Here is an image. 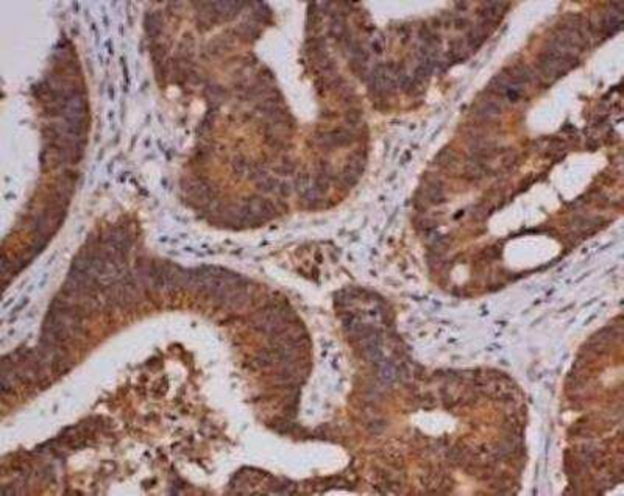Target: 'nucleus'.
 Here are the masks:
<instances>
[{"label": "nucleus", "mask_w": 624, "mask_h": 496, "mask_svg": "<svg viewBox=\"0 0 624 496\" xmlns=\"http://www.w3.org/2000/svg\"><path fill=\"white\" fill-rule=\"evenodd\" d=\"M353 142V133L350 130H345V128H337V130H332L328 133H323L322 136H318V144L322 147L326 149H334V147H345L350 146Z\"/></svg>", "instance_id": "obj_1"}, {"label": "nucleus", "mask_w": 624, "mask_h": 496, "mask_svg": "<svg viewBox=\"0 0 624 496\" xmlns=\"http://www.w3.org/2000/svg\"><path fill=\"white\" fill-rule=\"evenodd\" d=\"M476 113L484 117V119H492L501 114V105L497 100H484L479 103Z\"/></svg>", "instance_id": "obj_2"}, {"label": "nucleus", "mask_w": 624, "mask_h": 496, "mask_svg": "<svg viewBox=\"0 0 624 496\" xmlns=\"http://www.w3.org/2000/svg\"><path fill=\"white\" fill-rule=\"evenodd\" d=\"M425 194H426L428 201L434 203V204H439V203H442V201L445 200L443 186H442V183H439V181H431V183H428V184H426V189H425Z\"/></svg>", "instance_id": "obj_3"}, {"label": "nucleus", "mask_w": 624, "mask_h": 496, "mask_svg": "<svg viewBox=\"0 0 624 496\" xmlns=\"http://www.w3.org/2000/svg\"><path fill=\"white\" fill-rule=\"evenodd\" d=\"M621 24H622L621 11H612V13H609L605 16V19L602 22V28H604L605 33L613 35L621 28Z\"/></svg>", "instance_id": "obj_4"}, {"label": "nucleus", "mask_w": 624, "mask_h": 496, "mask_svg": "<svg viewBox=\"0 0 624 496\" xmlns=\"http://www.w3.org/2000/svg\"><path fill=\"white\" fill-rule=\"evenodd\" d=\"M487 35H489V33H487V28L482 27V25H477L476 28H473L470 33L467 35V45L470 47V49L476 50L477 47L486 41Z\"/></svg>", "instance_id": "obj_5"}, {"label": "nucleus", "mask_w": 624, "mask_h": 496, "mask_svg": "<svg viewBox=\"0 0 624 496\" xmlns=\"http://www.w3.org/2000/svg\"><path fill=\"white\" fill-rule=\"evenodd\" d=\"M146 30H147V33L150 35V38H156V36L161 35V30H163V19H161V16H159L158 13L147 14V18H146Z\"/></svg>", "instance_id": "obj_6"}, {"label": "nucleus", "mask_w": 624, "mask_h": 496, "mask_svg": "<svg viewBox=\"0 0 624 496\" xmlns=\"http://www.w3.org/2000/svg\"><path fill=\"white\" fill-rule=\"evenodd\" d=\"M361 173H362V169H359V167H356V166H353V164H346L345 166V169L342 170V175H340V180H342V183L343 184H346V186H355L356 183H358V180H359V177H361Z\"/></svg>", "instance_id": "obj_7"}, {"label": "nucleus", "mask_w": 624, "mask_h": 496, "mask_svg": "<svg viewBox=\"0 0 624 496\" xmlns=\"http://www.w3.org/2000/svg\"><path fill=\"white\" fill-rule=\"evenodd\" d=\"M486 173H487L486 166H484L481 161H479L477 158L474 159V161H470V163L465 166V175H467L470 180H481V178L486 177Z\"/></svg>", "instance_id": "obj_8"}, {"label": "nucleus", "mask_w": 624, "mask_h": 496, "mask_svg": "<svg viewBox=\"0 0 624 496\" xmlns=\"http://www.w3.org/2000/svg\"><path fill=\"white\" fill-rule=\"evenodd\" d=\"M379 378L382 382L386 384H392L396 378H398V370L396 367L392 362H384L381 365V370H379Z\"/></svg>", "instance_id": "obj_9"}, {"label": "nucleus", "mask_w": 624, "mask_h": 496, "mask_svg": "<svg viewBox=\"0 0 624 496\" xmlns=\"http://www.w3.org/2000/svg\"><path fill=\"white\" fill-rule=\"evenodd\" d=\"M256 184H258V189L261 190V192H265V194H270V192H278V186H280V181L276 180V178H273V177H268V175H264V177H261L258 181H256Z\"/></svg>", "instance_id": "obj_10"}, {"label": "nucleus", "mask_w": 624, "mask_h": 496, "mask_svg": "<svg viewBox=\"0 0 624 496\" xmlns=\"http://www.w3.org/2000/svg\"><path fill=\"white\" fill-rule=\"evenodd\" d=\"M236 33L241 36V38L250 41V39H256V38H258V35L261 33V31H259V28L256 27V25L244 22V24L239 25V28L236 30Z\"/></svg>", "instance_id": "obj_11"}, {"label": "nucleus", "mask_w": 624, "mask_h": 496, "mask_svg": "<svg viewBox=\"0 0 624 496\" xmlns=\"http://www.w3.org/2000/svg\"><path fill=\"white\" fill-rule=\"evenodd\" d=\"M294 184H295L294 187L298 190V194H300L301 197L305 195L306 192L312 187V184H311V178H309V175H306V173H301V175H298Z\"/></svg>", "instance_id": "obj_12"}, {"label": "nucleus", "mask_w": 624, "mask_h": 496, "mask_svg": "<svg viewBox=\"0 0 624 496\" xmlns=\"http://www.w3.org/2000/svg\"><path fill=\"white\" fill-rule=\"evenodd\" d=\"M453 159H454V153H453V150H450V149H445L443 152H440V153H439V156H437V163H439L440 166H448L450 163H453Z\"/></svg>", "instance_id": "obj_13"}, {"label": "nucleus", "mask_w": 624, "mask_h": 496, "mask_svg": "<svg viewBox=\"0 0 624 496\" xmlns=\"http://www.w3.org/2000/svg\"><path fill=\"white\" fill-rule=\"evenodd\" d=\"M295 170V166L291 161H284L280 167H276V172H280L281 175H291Z\"/></svg>", "instance_id": "obj_14"}, {"label": "nucleus", "mask_w": 624, "mask_h": 496, "mask_svg": "<svg viewBox=\"0 0 624 496\" xmlns=\"http://www.w3.org/2000/svg\"><path fill=\"white\" fill-rule=\"evenodd\" d=\"M292 187H294V186H292L291 183H287V181H281V183H280V186H278V194H280V195H283V197L291 195Z\"/></svg>", "instance_id": "obj_15"}, {"label": "nucleus", "mask_w": 624, "mask_h": 496, "mask_svg": "<svg viewBox=\"0 0 624 496\" xmlns=\"http://www.w3.org/2000/svg\"><path fill=\"white\" fill-rule=\"evenodd\" d=\"M372 49H373V52H375V53H382L384 42H382L381 39H375V41L372 42Z\"/></svg>", "instance_id": "obj_16"}, {"label": "nucleus", "mask_w": 624, "mask_h": 496, "mask_svg": "<svg viewBox=\"0 0 624 496\" xmlns=\"http://www.w3.org/2000/svg\"><path fill=\"white\" fill-rule=\"evenodd\" d=\"M456 28H467L468 27V21L467 19H456Z\"/></svg>", "instance_id": "obj_17"}]
</instances>
